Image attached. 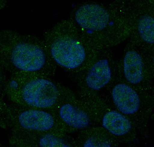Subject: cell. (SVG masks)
I'll list each match as a JSON object with an SVG mask.
<instances>
[{
	"label": "cell",
	"instance_id": "12",
	"mask_svg": "<svg viewBox=\"0 0 154 147\" xmlns=\"http://www.w3.org/2000/svg\"><path fill=\"white\" fill-rule=\"evenodd\" d=\"M74 147H117L121 144L113 135L99 125H94L79 131Z\"/></svg>",
	"mask_w": 154,
	"mask_h": 147
},
{
	"label": "cell",
	"instance_id": "1",
	"mask_svg": "<svg viewBox=\"0 0 154 147\" xmlns=\"http://www.w3.org/2000/svg\"><path fill=\"white\" fill-rule=\"evenodd\" d=\"M1 66L12 75L51 77L57 66L44 40L11 30L0 31Z\"/></svg>",
	"mask_w": 154,
	"mask_h": 147
},
{
	"label": "cell",
	"instance_id": "2",
	"mask_svg": "<svg viewBox=\"0 0 154 147\" xmlns=\"http://www.w3.org/2000/svg\"><path fill=\"white\" fill-rule=\"evenodd\" d=\"M44 40L57 66L75 77L85 70L99 53L71 20H62L48 29Z\"/></svg>",
	"mask_w": 154,
	"mask_h": 147
},
{
	"label": "cell",
	"instance_id": "9",
	"mask_svg": "<svg viewBox=\"0 0 154 147\" xmlns=\"http://www.w3.org/2000/svg\"><path fill=\"white\" fill-rule=\"evenodd\" d=\"M113 63L111 57L99 53L93 63L76 77L79 94H98L112 80Z\"/></svg>",
	"mask_w": 154,
	"mask_h": 147
},
{
	"label": "cell",
	"instance_id": "5",
	"mask_svg": "<svg viewBox=\"0 0 154 147\" xmlns=\"http://www.w3.org/2000/svg\"><path fill=\"white\" fill-rule=\"evenodd\" d=\"M1 116L2 123L11 131L69 134L54 110L4 103L1 104Z\"/></svg>",
	"mask_w": 154,
	"mask_h": 147
},
{
	"label": "cell",
	"instance_id": "3",
	"mask_svg": "<svg viewBox=\"0 0 154 147\" xmlns=\"http://www.w3.org/2000/svg\"><path fill=\"white\" fill-rule=\"evenodd\" d=\"M4 90L11 103L51 110L72 92L51 77L24 75H11L4 84Z\"/></svg>",
	"mask_w": 154,
	"mask_h": 147
},
{
	"label": "cell",
	"instance_id": "10",
	"mask_svg": "<svg viewBox=\"0 0 154 147\" xmlns=\"http://www.w3.org/2000/svg\"><path fill=\"white\" fill-rule=\"evenodd\" d=\"M145 59L134 50H128L123 59L122 73L124 82L134 88L151 93L150 70Z\"/></svg>",
	"mask_w": 154,
	"mask_h": 147
},
{
	"label": "cell",
	"instance_id": "13",
	"mask_svg": "<svg viewBox=\"0 0 154 147\" xmlns=\"http://www.w3.org/2000/svg\"><path fill=\"white\" fill-rule=\"evenodd\" d=\"M154 19L149 15L140 18L138 24V30L143 40L149 43H154Z\"/></svg>",
	"mask_w": 154,
	"mask_h": 147
},
{
	"label": "cell",
	"instance_id": "7",
	"mask_svg": "<svg viewBox=\"0 0 154 147\" xmlns=\"http://www.w3.org/2000/svg\"><path fill=\"white\" fill-rule=\"evenodd\" d=\"M110 19L109 13L104 7L94 3H87L75 10L71 20L84 37L97 48V39L108 27Z\"/></svg>",
	"mask_w": 154,
	"mask_h": 147
},
{
	"label": "cell",
	"instance_id": "8",
	"mask_svg": "<svg viewBox=\"0 0 154 147\" xmlns=\"http://www.w3.org/2000/svg\"><path fill=\"white\" fill-rule=\"evenodd\" d=\"M54 110L69 134L96 125L85 102L72 91Z\"/></svg>",
	"mask_w": 154,
	"mask_h": 147
},
{
	"label": "cell",
	"instance_id": "4",
	"mask_svg": "<svg viewBox=\"0 0 154 147\" xmlns=\"http://www.w3.org/2000/svg\"><path fill=\"white\" fill-rule=\"evenodd\" d=\"M101 96L132 122L140 135L147 137L154 106L151 93L134 88L122 81L113 85L107 94Z\"/></svg>",
	"mask_w": 154,
	"mask_h": 147
},
{
	"label": "cell",
	"instance_id": "6",
	"mask_svg": "<svg viewBox=\"0 0 154 147\" xmlns=\"http://www.w3.org/2000/svg\"><path fill=\"white\" fill-rule=\"evenodd\" d=\"M79 96L87 104L96 125L106 130L121 144L135 141L139 134L134 124L100 94H79Z\"/></svg>",
	"mask_w": 154,
	"mask_h": 147
},
{
	"label": "cell",
	"instance_id": "11",
	"mask_svg": "<svg viewBox=\"0 0 154 147\" xmlns=\"http://www.w3.org/2000/svg\"><path fill=\"white\" fill-rule=\"evenodd\" d=\"M67 135L49 133L11 131L9 143L16 147H73Z\"/></svg>",
	"mask_w": 154,
	"mask_h": 147
}]
</instances>
